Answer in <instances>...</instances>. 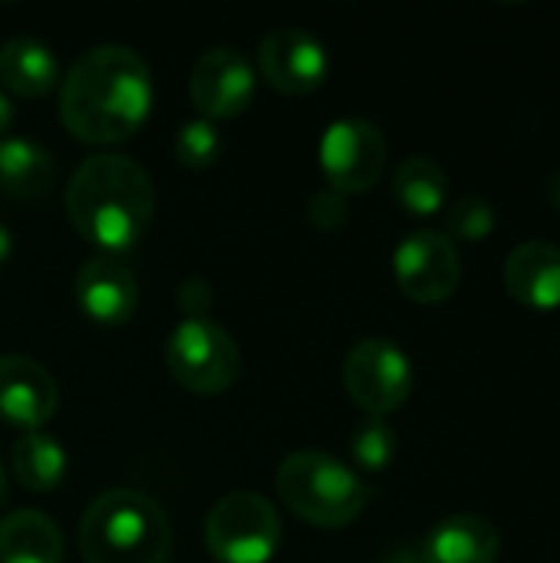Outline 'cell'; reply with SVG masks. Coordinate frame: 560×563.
I'll return each mask as SVG.
<instances>
[{
	"instance_id": "obj_16",
	"label": "cell",
	"mask_w": 560,
	"mask_h": 563,
	"mask_svg": "<svg viewBox=\"0 0 560 563\" xmlns=\"http://www.w3.org/2000/svg\"><path fill=\"white\" fill-rule=\"evenodd\" d=\"M59 79V63L53 49L33 36H13L0 46V86L36 99L46 96Z\"/></svg>"
},
{
	"instance_id": "obj_29",
	"label": "cell",
	"mask_w": 560,
	"mask_h": 563,
	"mask_svg": "<svg viewBox=\"0 0 560 563\" xmlns=\"http://www.w3.org/2000/svg\"><path fill=\"white\" fill-rule=\"evenodd\" d=\"M551 201H554V208L560 211V175L554 178V185H551Z\"/></svg>"
},
{
	"instance_id": "obj_1",
	"label": "cell",
	"mask_w": 560,
	"mask_h": 563,
	"mask_svg": "<svg viewBox=\"0 0 560 563\" xmlns=\"http://www.w3.org/2000/svg\"><path fill=\"white\" fill-rule=\"evenodd\" d=\"M149 109L152 73L129 46H92L59 79V119L79 142H125L142 129Z\"/></svg>"
},
{
	"instance_id": "obj_27",
	"label": "cell",
	"mask_w": 560,
	"mask_h": 563,
	"mask_svg": "<svg viewBox=\"0 0 560 563\" xmlns=\"http://www.w3.org/2000/svg\"><path fill=\"white\" fill-rule=\"evenodd\" d=\"M10 122H13V106H10V99L3 96V89H0V135L10 129Z\"/></svg>"
},
{
	"instance_id": "obj_7",
	"label": "cell",
	"mask_w": 560,
	"mask_h": 563,
	"mask_svg": "<svg viewBox=\"0 0 560 563\" xmlns=\"http://www.w3.org/2000/svg\"><path fill=\"white\" fill-rule=\"evenodd\" d=\"M347 396L373 419L406 406L413 393V363L389 340H360L343 360Z\"/></svg>"
},
{
	"instance_id": "obj_18",
	"label": "cell",
	"mask_w": 560,
	"mask_h": 563,
	"mask_svg": "<svg viewBox=\"0 0 560 563\" xmlns=\"http://www.w3.org/2000/svg\"><path fill=\"white\" fill-rule=\"evenodd\" d=\"M0 563H63L59 528L40 511H13L0 521Z\"/></svg>"
},
{
	"instance_id": "obj_2",
	"label": "cell",
	"mask_w": 560,
	"mask_h": 563,
	"mask_svg": "<svg viewBox=\"0 0 560 563\" xmlns=\"http://www.w3.org/2000/svg\"><path fill=\"white\" fill-rule=\"evenodd\" d=\"M152 211L155 185L129 155H89L66 185L69 224L106 254L129 251L145 234Z\"/></svg>"
},
{
	"instance_id": "obj_10",
	"label": "cell",
	"mask_w": 560,
	"mask_h": 563,
	"mask_svg": "<svg viewBox=\"0 0 560 563\" xmlns=\"http://www.w3.org/2000/svg\"><path fill=\"white\" fill-rule=\"evenodd\" d=\"M254 66L231 46H211L205 49L188 76V96L201 119H238L254 102Z\"/></svg>"
},
{
	"instance_id": "obj_12",
	"label": "cell",
	"mask_w": 560,
	"mask_h": 563,
	"mask_svg": "<svg viewBox=\"0 0 560 563\" xmlns=\"http://www.w3.org/2000/svg\"><path fill=\"white\" fill-rule=\"evenodd\" d=\"M76 303L92 323L122 327L139 310L135 274L112 254L89 257L76 274Z\"/></svg>"
},
{
	"instance_id": "obj_9",
	"label": "cell",
	"mask_w": 560,
	"mask_h": 563,
	"mask_svg": "<svg viewBox=\"0 0 560 563\" xmlns=\"http://www.w3.org/2000/svg\"><path fill=\"white\" fill-rule=\"evenodd\" d=\"M393 274L409 300L442 303L462 280L459 247L439 231H413L393 254Z\"/></svg>"
},
{
	"instance_id": "obj_13",
	"label": "cell",
	"mask_w": 560,
	"mask_h": 563,
	"mask_svg": "<svg viewBox=\"0 0 560 563\" xmlns=\"http://www.w3.org/2000/svg\"><path fill=\"white\" fill-rule=\"evenodd\" d=\"M59 406L56 379L30 356H0V419L17 429H40Z\"/></svg>"
},
{
	"instance_id": "obj_19",
	"label": "cell",
	"mask_w": 560,
	"mask_h": 563,
	"mask_svg": "<svg viewBox=\"0 0 560 563\" xmlns=\"http://www.w3.org/2000/svg\"><path fill=\"white\" fill-rule=\"evenodd\" d=\"M393 195L409 214L429 218V214L442 211L446 195H449V178L436 158L409 155L393 175Z\"/></svg>"
},
{
	"instance_id": "obj_8",
	"label": "cell",
	"mask_w": 560,
	"mask_h": 563,
	"mask_svg": "<svg viewBox=\"0 0 560 563\" xmlns=\"http://www.w3.org/2000/svg\"><path fill=\"white\" fill-rule=\"evenodd\" d=\"M320 168L340 195L370 191L386 168V135L370 119H340L320 139Z\"/></svg>"
},
{
	"instance_id": "obj_14",
	"label": "cell",
	"mask_w": 560,
	"mask_h": 563,
	"mask_svg": "<svg viewBox=\"0 0 560 563\" xmlns=\"http://www.w3.org/2000/svg\"><path fill=\"white\" fill-rule=\"evenodd\" d=\"M508 294L531 310L560 307V247L551 241H525L505 261Z\"/></svg>"
},
{
	"instance_id": "obj_26",
	"label": "cell",
	"mask_w": 560,
	"mask_h": 563,
	"mask_svg": "<svg viewBox=\"0 0 560 563\" xmlns=\"http://www.w3.org/2000/svg\"><path fill=\"white\" fill-rule=\"evenodd\" d=\"M383 563H422V558H419V551H409V548H396L389 558Z\"/></svg>"
},
{
	"instance_id": "obj_22",
	"label": "cell",
	"mask_w": 560,
	"mask_h": 563,
	"mask_svg": "<svg viewBox=\"0 0 560 563\" xmlns=\"http://www.w3.org/2000/svg\"><path fill=\"white\" fill-rule=\"evenodd\" d=\"M221 155V132L215 129V122L208 119H191V122H182L178 125V135H175V158L185 165V168H211Z\"/></svg>"
},
{
	"instance_id": "obj_28",
	"label": "cell",
	"mask_w": 560,
	"mask_h": 563,
	"mask_svg": "<svg viewBox=\"0 0 560 563\" xmlns=\"http://www.w3.org/2000/svg\"><path fill=\"white\" fill-rule=\"evenodd\" d=\"M10 247H13V238H10V231H7V228L0 224V264H3L7 257H10Z\"/></svg>"
},
{
	"instance_id": "obj_30",
	"label": "cell",
	"mask_w": 560,
	"mask_h": 563,
	"mask_svg": "<svg viewBox=\"0 0 560 563\" xmlns=\"http://www.w3.org/2000/svg\"><path fill=\"white\" fill-rule=\"evenodd\" d=\"M3 495H7V475H3V465H0V501H3Z\"/></svg>"
},
{
	"instance_id": "obj_11",
	"label": "cell",
	"mask_w": 560,
	"mask_h": 563,
	"mask_svg": "<svg viewBox=\"0 0 560 563\" xmlns=\"http://www.w3.org/2000/svg\"><path fill=\"white\" fill-rule=\"evenodd\" d=\"M257 73L284 96H307L327 79V49L314 33L281 26L257 43Z\"/></svg>"
},
{
	"instance_id": "obj_6",
	"label": "cell",
	"mask_w": 560,
	"mask_h": 563,
	"mask_svg": "<svg viewBox=\"0 0 560 563\" xmlns=\"http://www.w3.org/2000/svg\"><path fill=\"white\" fill-rule=\"evenodd\" d=\"M205 544L218 563H267L281 548V518L254 492H231L205 518Z\"/></svg>"
},
{
	"instance_id": "obj_20",
	"label": "cell",
	"mask_w": 560,
	"mask_h": 563,
	"mask_svg": "<svg viewBox=\"0 0 560 563\" xmlns=\"http://www.w3.org/2000/svg\"><path fill=\"white\" fill-rule=\"evenodd\" d=\"M10 468L26 492H53L66 475V452L53 435L30 432L10 449Z\"/></svg>"
},
{
	"instance_id": "obj_3",
	"label": "cell",
	"mask_w": 560,
	"mask_h": 563,
	"mask_svg": "<svg viewBox=\"0 0 560 563\" xmlns=\"http://www.w3.org/2000/svg\"><path fill=\"white\" fill-rule=\"evenodd\" d=\"M79 551L86 563H165L172 528L149 495L112 488L86 508L79 521Z\"/></svg>"
},
{
	"instance_id": "obj_17",
	"label": "cell",
	"mask_w": 560,
	"mask_h": 563,
	"mask_svg": "<svg viewBox=\"0 0 560 563\" xmlns=\"http://www.w3.org/2000/svg\"><path fill=\"white\" fill-rule=\"evenodd\" d=\"M56 165L50 152L30 139L0 142V188L13 201H40L53 188Z\"/></svg>"
},
{
	"instance_id": "obj_25",
	"label": "cell",
	"mask_w": 560,
	"mask_h": 563,
	"mask_svg": "<svg viewBox=\"0 0 560 563\" xmlns=\"http://www.w3.org/2000/svg\"><path fill=\"white\" fill-rule=\"evenodd\" d=\"M178 307L185 310V320H201L211 310V287L198 277L185 280L178 287Z\"/></svg>"
},
{
	"instance_id": "obj_21",
	"label": "cell",
	"mask_w": 560,
	"mask_h": 563,
	"mask_svg": "<svg viewBox=\"0 0 560 563\" xmlns=\"http://www.w3.org/2000/svg\"><path fill=\"white\" fill-rule=\"evenodd\" d=\"M350 455L363 472H383L396 459V432L386 419H363L350 432Z\"/></svg>"
},
{
	"instance_id": "obj_5",
	"label": "cell",
	"mask_w": 560,
	"mask_h": 563,
	"mask_svg": "<svg viewBox=\"0 0 560 563\" xmlns=\"http://www.w3.org/2000/svg\"><path fill=\"white\" fill-rule=\"evenodd\" d=\"M165 366L182 389L195 396H218L238 383L241 350L221 323L208 317L182 320L165 343Z\"/></svg>"
},
{
	"instance_id": "obj_15",
	"label": "cell",
	"mask_w": 560,
	"mask_h": 563,
	"mask_svg": "<svg viewBox=\"0 0 560 563\" xmlns=\"http://www.w3.org/2000/svg\"><path fill=\"white\" fill-rule=\"evenodd\" d=\"M502 551V538L492 521L479 515H452L439 521L422 548V563H495Z\"/></svg>"
},
{
	"instance_id": "obj_23",
	"label": "cell",
	"mask_w": 560,
	"mask_h": 563,
	"mask_svg": "<svg viewBox=\"0 0 560 563\" xmlns=\"http://www.w3.org/2000/svg\"><path fill=\"white\" fill-rule=\"evenodd\" d=\"M446 231L449 241H485L495 231V205L479 195L459 198L446 214Z\"/></svg>"
},
{
	"instance_id": "obj_4",
	"label": "cell",
	"mask_w": 560,
	"mask_h": 563,
	"mask_svg": "<svg viewBox=\"0 0 560 563\" xmlns=\"http://www.w3.org/2000/svg\"><path fill=\"white\" fill-rule=\"evenodd\" d=\"M281 501L314 528H347L366 508V485L327 452H294L277 468Z\"/></svg>"
},
{
	"instance_id": "obj_24",
	"label": "cell",
	"mask_w": 560,
	"mask_h": 563,
	"mask_svg": "<svg viewBox=\"0 0 560 563\" xmlns=\"http://www.w3.org/2000/svg\"><path fill=\"white\" fill-rule=\"evenodd\" d=\"M350 218V205H347V195L333 191V188H320L314 198H310V221L314 228L320 231H337L340 224H347Z\"/></svg>"
}]
</instances>
